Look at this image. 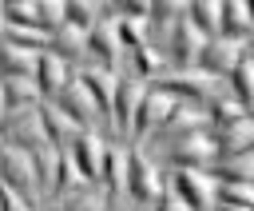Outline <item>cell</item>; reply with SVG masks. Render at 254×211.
Wrapping results in <instances>:
<instances>
[{
	"label": "cell",
	"instance_id": "1",
	"mask_svg": "<svg viewBox=\"0 0 254 211\" xmlns=\"http://www.w3.org/2000/svg\"><path fill=\"white\" fill-rule=\"evenodd\" d=\"M159 191H163L159 167H155L139 147H127V155H123V195H127V203H131L135 211H147Z\"/></svg>",
	"mask_w": 254,
	"mask_h": 211
},
{
	"label": "cell",
	"instance_id": "2",
	"mask_svg": "<svg viewBox=\"0 0 254 211\" xmlns=\"http://www.w3.org/2000/svg\"><path fill=\"white\" fill-rule=\"evenodd\" d=\"M40 104H48L71 131H95V115H91V107H87V100H83V92L75 88V76L71 80H64L48 100H40Z\"/></svg>",
	"mask_w": 254,
	"mask_h": 211
},
{
	"label": "cell",
	"instance_id": "3",
	"mask_svg": "<svg viewBox=\"0 0 254 211\" xmlns=\"http://www.w3.org/2000/svg\"><path fill=\"white\" fill-rule=\"evenodd\" d=\"M167 195L183 211H210V179L198 171H167Z\"/></svg>",
	"mask_w": 254,
	"mask_h": 211
},
{
	"label": "cell",
	"instance_id": "4",
	"mask_svg": "<svg viewBox=\"0 0 254 211\" xmlns=\"http://www.w3.org/2000/svg\"><path fill=\"white\" fill-rule=\"evenodd\" d=\"M0 187H4V191H12V195L24 203V207H32V211H36L40 195H36V183H32V167H28V155L0 147Z\"/></svg>",
	"mask_w": 254,
	"mask_h": 211
},
{
	"label": "cell",
	"instance_id": "5",
	"mask_svg": "<svg viewBox=\"0 0 254 211\" xmlns=\"http://www.w3.org/2000/svg\"><path fill=\"white\" fill-rule=\"evenodd\" d=\"M99 147H103V139H99V131H75L71 135V143H67V163H71V175L79 179V183H95L99 187Z\"/></svg>",
	"mask_w": 254,
	"mask_h": 211
},
{
	"label": "cell",
	"instance_id": "6",
	"mask_svg": "<svg viewBox=\"0 0 254 211\" xmlns=\"http://www.w3.org/2000/svg\"><path fill=\"white\" fill-rule=\"evenodd\" d=\"M139 92H143V84H139L127 68L115 72V80H111V131H115L119 139H127V127H131V111H135Z\"/></svg>",
	"mask_w": 254,
	"mask_h": 211
},
{
	"label": "cell",
	"instance_id": "7",
	"mask_svg": "<svg viewBox=\"0 0 254 211\" xmlns=\"http://www.w3.org/2000/svg\"><path fill=\"white\" fill-rule=\"evenodd\" d=\"M75 88L83 92V100H87L91 115L99 119V127H95V131L111 127V80H107L103 72H95V68H79V72H75Z\"/></svg>",
	"mask_w": 254,
	"mask_h": 211
},
{
	"label": "cell",
	"instance_id": "8",
	"mask_svg": "<svg viewBox=\"0 0 254 211\" xmlns=\"http://www.w3.org/2000/svg\"><path fill=\"white\" fill-rule=\"evenodd\" d=\"M238 48H242V44L198 40V48H194V56H190V68H194V72H202V76H210V80H222V76L230 72V64H234Z\"/></svg>",
	"mask_w": 254,
	"mask_h": 211
},
{
	"label": "cell",
	"instance_id": "9",
	"mask_svg": "<svg viewBox=\"0 0 254 211\" xmlns=\"http://www.w3.org/2000/svg\"><path fill=\"white\" fill-rule=\"evenodd\" d=\"M71 76H75V72L64 68V64H60L56 56H48V52H40V56L32 60V88H36L40 100H48V96H52L64 80H71Z\"/></svg>",
	"mask_w": 254,
	"mask_h": 211
},
{
	"label": "cell",
	"instance_id": "10",
	"mask_svg": "<svg viewBox=\"0 0 254 211\" xmlns=\"http://www.w3.org/2000/svg\"><path fill=\"white\" fill-rule=\"evenodd\" d=\"M36 127H40V139L48 143L52 155H64L67 143H71V135H75V131H71V127L48 107V104H36Z\"/></svg>",
	"mask_w": 254,
	"mask_h": 211
}]
</instances>
